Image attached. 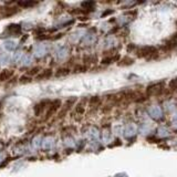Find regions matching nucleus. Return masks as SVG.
Instances as JSON below:
<instances>
[{
  "label": "nucleus",
  "instance_id": "nucleus-1",
  "mask_svg": "<svg viewBox=\"0 0 177 177\" xmlns=\"http://www.w3.org/2000/svg\"><path fill=\"white\" fill-rule=\"evenodd\" d=\"M136 54L139 58H144V59H155L158 54L157 50L154 47H142L136 50Z\"/></svg>",
  "mask_w": 177,
  "mask_h": 177
},
{
  "label": "nucleus",
  "instance_id": "nucleus-2",
  "mask_svg": "<svg viewBox=\"0 0 177 177\" xmlns=\"http://www.w3.org/2000/svg\"><path fill=\"white\" fill-rule=\"evenodd\" d=\"M164 84L165 82H156V83H153L151 85H148L146 88V96H158L159 94L163 93L164 91Z\"/></svg>",
  "mask_w": 177,
  "mask_h": 177
},
{
  "label": "nucleus",
  "instance_id": "nucleus-3",
  "mask_svg": "<svg viewBox=\"0 0 177 177\" xmlns=\"http://www.w3.org/2000/svg\"><path fill=\"white\" fill-rule=\"evenodd\" d=\"M61 106H62V102L60 100H54L53 102H51L50 105L48 106V109H47V113H46V117H44V120L48 121L50 117H52V116L59 111Z\"/></svg>",
  "mask_w": 177,
  "mask_h": 177
},
{
  "label": "nucleus",
  "instance_id": "nucleus-4",
  "mask_svg": "<svg viewBox=\"0 0 177 177\" xmlns=\"http://www.w3.org/2000/svg\"><path fill=\"white\" fill-rule=\"evenodd\" d=\"M50 103H51V101H49V100L41 101V102L38 103V104L36 105V107H34V114H36L37 116H40L43 112L46 111V109H48Z\"/></svg>",
  "mask_w": 177,
  "mask_h": 177
},
{
  "label": "nucleus",
  "instance_id": "nucleus-5",
  "mask_svg": "<svg viewBox=\"0 0 177 177\" xmlns=\"http://www.w3.org/2000/svg\"><path fill=\"white\" fill-rule=\"evenodd\" d=\"M14 74V70H9V69H3L0 72V82H6Z\"/></svg>",
  "mask_w": 177,
  "mask_h": 177
},
{
  "label": "nucleus",
  "instance_id": "nucleus-6",
  "mask_svg": "<svg viewBox=\"0 0 177 177\" xmlns=\"http://www.w3.org/2000/svg\"><path fill=\"white\" fill-rule=\"evenodd\" d=\"M175 47H176V34H174V36L172 37V39H169V41L164 44L163 50L166 51V52H168V51H172Z\"/></svg>",
  "mask_w": 177,
  "mask_h": 177
},
{
  "label": "nucleus",
  "instance_id": "nucleus-7",
  "mask_svg": "<svg viewBox=\"0 0 177 177\" xmlns=\"http://www.w3.org/2000/svg\"><path fill=\"white\" fill-rule=\"evenodd\" d=\"M52 73H53L52 70H50V69L44 70V71H40V72L36 75V80H38V81H41V80H47L52 75Z\"/></svg>",
  "mask_w": 177,
  "mask_h": 177
},
{
  "label": "nucleus",
  "instance_id": "nucleus-8",
  "mask_svg": "<svg viewBox=\"0 0 177 177\" xmlns=\"http://www.w3.org/2000/svg\"><path fill=\"white\" fill-rule=\"evenodd\" d=\"M17 12H18V10H17V8H3V10H1V14H3V17H10V16H14V14H16Z\"/></svg>",
  "mask_w": 177,
  "mask_h": 177
},
{
  "label": "nucleus",
  "instance_id": "nucleus-9",
  "mask_svg": "<svg viewBox=\"0 0 177 177\" xmlns=\"http://www.w3.org/2000/svg\"><path fill=\"white\" fill-rule=\"evenodd\" d=\"M118 59H120L118 54L109 55L107 58H104V59L102 60V64H111V63H113V62H116Z\"/></svg>",
  "mask_w": 177,
  "mask_h": 177
},
{
  "label": "nucleus",
  "instance_id": "nucleus-10",
  "mask_svg": "<svg viewBox=\"0 0 177 177\" xmlns=\"http://www.w3.org/2000/svg\"><path fill=\"white\" fill-rule=\"evenodd\" d=\"M37 5H38L37 1H19L18 3L19 7H22V8H31Z\"/></svg>",
  "mask_w": 177,
  "mask_h": 177
},
{
  "label": "nucleus",
  "instance_id": "nucleus-11",
  "mask_svg": "<svg viewBox=\"0 0 177 177\" xmlns=\"http://www.w3.org/2000/svg\"><path fill=\"white\" fill-rule=\"evenodd\" d=\"M94 6H95V3H93V1H84V3H81V7L83 8V10H86V11H90V9L92 11Z\"/></svg>",
  "mask_w": 177,
  "mask_h": 177
},
{
  "label": "nucleus",
  "instance_id": "nucleus-12",
  "mask_svg": "<svg viewBox=\"0 0 177 177\" xmlns=\"http://www.w3.org/2000/svg\"><path fill=\"white\" fill-rule=\"evenodd\" d=\"M70 69L69 68H60L57 70V72H55V77H66V75H68L69 73H70Z\"/></svg>",
  "mask_w": 177,
  "mask_h": 177
},
{
  "label": "nucleus",
  "instance_id": "nucleus-13",
  "mask_svg": "<svg viewBox=\"0 0 177 177\" xmlns=\"http://www.w3.org/2000/svg\"><path fill=\"white\" fill-rule=\"evenodd\" d=\"M133 62H134V60L132 59V58L125 57V58H123V59H121L120 61H118V66H131V64H133Z\"/></svg>",
  "mask_w": 177,
  "mask_h": 177
},
{
  "label": "nucleus",
  "instance_id": "nucleus-14",
  "mask_svg": "<svg viewBox=\"0 0 177 177\" xmlns=\"http://www.w3.org/2000/svg\"><path fill=\"white\" fill-rule=\"evenodd\" d=\"M84 102H85V100L80 102L79 104L75 106V114H83L84 113V110H85V107H84Z\"/></svg>",
  "mask_w": 177,
  "mask_h": 177
},
{
  "label": "nucleus",
  "instance_id": "nucleus-15",
  "mask_svg": "<svg viewBox=\"0 0 177 177\" xmlns=\"http://www.w3.org/2000/svg\"><path fill=\"white\" fill-rule=\"evenodd\" d=\"M8 30H9L11 33L18 34V33H20L21 28H20V26H19V25H11V26H9V27H8Z\"/></svg>",
  "mask_w": 177,
  "mask_h": 177
},
{
  "label": "nucleus",
  "instance_id": "nucleus-16",
  "mask_svg": "<svg viewBox=\"0 0 177 177\" xmlns=\"http://www.w3.org/2000/svg\"><path fill=\"white\" fill-rule=\"evenodd\" d=\"M39 72H40V68H39V66H34V68L30 69V70L28 71L27 73H26V75H28V77H31L32 75H37Z\"/></svg>",
  "mask_w": 177,
  "mask_h": 177
},
{
  "label": "nucleus",
  "instance_id": "nucleus-17",
  "mask_svg": "<svg viewBox=\"0 0 177 177\" xmlns=\"http://www.w3.org/2000/svg\"><path fill=\"white\" fill-rule=\"evenodd\" d=\"M101 102V99L99 98V96H93V98L90 99V101H88V104L91 105V106H95V105H99Z\"/></svg>",
  "mask_w": 177,
  "mask_h": 177
},
{
  "label": "nucleus",
  "instance_id": "nucleus-18",
  "mask_svg": "<svg viewBox=\"0 0 177 177\" xmlns=\"http://www.w3.org/2000/svg\"><path fill=\"white\" fill-rule=\"evenodd\" d=\"M176 79H173L169 81V84H168V90H169V92H174L175 90H176Z\"/></svg>",
  "mask_w": 177,
  "mask_h": 177
},
{
  "label": "nucleus",
  "instance_id": "nucleus-19",
  "mask_svg": "<svg viewBox=\"0 0 177 177\" xmlns=\"http://www.w3.org/2000/svg\"><path fill=\"white\" fill-rule=\"evenodd\" d=\"M18 81L20 82V83H22V84H25V83H29V82H31L32 81V79L30 77H28V75H22V77H20L18 79Z\"/></svg>",
  "mask_w": 177,
  "mask_h": 177
},
{
  "label": "nucleus",
  "instance_id": "nucleus-20",
  "mask_svg": "<svg viewBox=\"0 0 177 177\" xmlns=\"http://www.w3.org/2000/svg\"><path fill=\"white\" fill-rule=\"evenodd\" d=\"M86 68L84 66H81V64H77L73 68V72L74 73H80V72H85Z\"/></svg>",
  "mask_w": 177,
  "mask_h": 177
},
{
  "label": "nucleus",
  "instance_id": "nucleus-21",
  "mask_svg": "<svg viewBox=\"0 0 177 177\" xmlns=\"http://www.w3.org/2000/svg\"><path fill=\"white\" fill-rule=\"evenodd\" d=\"M11 161V158H6V161L3 162V163H1L0 164V168H3V167H5L6 165H7L8 163H9V162Z\"/></svg>",
  "mask_w": 177,
  "mask_h": 177
},
{
  "label": "nucleus",
  "instance_id": "nucleus-22",
  "mask_svg": "<svg viewBox=\"0 0 177 177\" xmlns=\"http://www.w3.org/2000/svg\"><path fill=\"white\" fill-rule=\"evenodd\" d=\"M113 14V11H112V10H109V11H105L104 14H102V17H105L106 14Z\"/></svg>",
  "mask_w": 177,
  "mask_h": 177
},
{
  "label": "nucleus",
  "instance_id": "nucleus-23",
  "mask_svg": "<svg viewBox=\"0 0 177 177\" xmlns=\"http://www.w3.org/2000/svg\"><path fill=\"white\" fill-rule=\"evenodd\" d=\"M1 106H3V104H1V102H0V111H1Z\"/></svg>",
  "mask_w": 177,
  "mask_h": 177
}]
</instances>
